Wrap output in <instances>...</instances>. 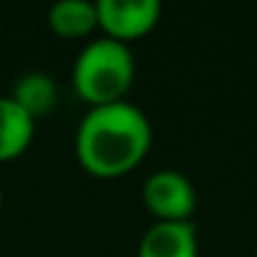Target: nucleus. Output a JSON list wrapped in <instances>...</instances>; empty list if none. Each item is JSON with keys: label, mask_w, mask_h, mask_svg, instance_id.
Listing matches in <instances>:
<instances>
[{"label": "nucleus", "mask_w": 257, "mask_h": 257, "mask_svg": "<svg viewBox=\"0 0 257 257\" xmlns=\"http://www.w3.org/2000/svg\"><path fill=\"white\" fill-rule=\"evenodd\" d=\"M149 147L152 123L147 113L123 98L91 106L76 132V157L81 167L98 177H118L134 169Z\"/></svg>", "instance_id": "nucleus-1"}, {"label": "nucleus", "mask_w": 257, "mask_h": 257, "mask_svg": "<svg viewBox=\"0 0 257 257\" xmlns=\"http://www.w3.org/2000/svg\"><path fill=\"white\" fill-rule=\"evenodd\" d=\"M48 23L58 36L78 38L98 26L93 0H56L48 11Z\"/></svg>", "instance_id": "nucleus-8"}, {"label": "nucleus", "mask_w": 257, "mask_h": 257, "mask_svg": "<svg viewBox=\"0 0 257 257\" xmlns=\"http://www.w3.org/2000/svg\"><path fill=\"white\" fill-rule=\"evenodd\" d=\"M11 98L23 111H28L33 118H38V116H46L56 106V101H58V86H56V81L48 73L31 71V73H23L13 83Z\"/></svg>", "instance_id": "nucleus-7"}, {"label": "nucleus", "mask_w": 257, "mask_h": 257, "mask_svg": "<svg viewBox=\"0 0 257 257\" xmlns=\"http://www.w3.org/2000/svg\"><path fill=\"white\" fill-rule=\"evenodd\" d=\"M96 13L106 36L126 43L128 38H139L157 26L162 3L159 0H96Z\"/></svg>", "instance_id": "nucleus-4"}, {"label": "nucleus", "mask_w": 257, "mask_h": 257, "mask_svg": "<svg viewBox=\"0 0 257 257\" xmlns=\"http://www.w3.org/2000/svg\"><path fill=\"white\" fill-rule=\"evenodd\" d=\"M36 134V118L11 96H0V159L18 157Z\"/></svg>", "instance_id": "nucleus-6"}, {"label": "nucleus", "mask_w": 257, "mask_h": 257, "mask_svg": "<svg viewBox=\"0 0 257 257\" xmlns=\"http://www.w3.org/2000/svg\"><path fill=\"white\" fill-rule=\"evenodd\" d=\"M254 257H257V249H254Z\"/></svg>", "instance_id": "nucleus-10"}, {"label": "nucleus", "mask_w": 257, "mask_h": 257, "mask_svg": "<svg viewBox=\"0 0 257 257\" xmlns=\"http://www.w3.org/2000/svg\"><path fill=\"white\" fill-rule=\"evenodd\" d=\"M134 53L123 41L101 36L88 41L73 61V88L91 106L121 101L134 81Z\"/></svg>", "instance_id": "nucleus-2"}, {"label": "nucleus", "mask_w": 257, "mask_h": 257, "mask_svg": "<svg viewBox=\"0 0 257 257\" xmlns=\"http://www.w3.org/2000/svg\"><path fill=\"white\" fill-rule=\"evenodd\" d=\"M147 207L164 222H184L197 207L194 184L177 169H159L142 187Z\"/></svg>", "instance_id": "nucleus-3"}, {"label": "nucleus", "mask_w": 257, "mask_h": 257, "mask_svg": "<svg viewBox=\"0 0 257 257\" xmlns=\"http://www.w3.org/2000/svg\"><path fill=\"white\" fill-rule=\"evenodd\" d=\"M0 207H3V192H0Z\"/></svg>", "instance_id": "nucleus-9"}, {"label": "nucleus", "mask_w": 257, "mask_h": 257, "mask_svg": "<svg viewBox=\"0 0 257 257\" xmlns=\"http://www.w3.org/2000/svg\"><path fill=\"white\" fill-rule=\"evenodd\" d=\"M197 229L192 222H154L139 242V257H197Z\"/></svg>", "instance_id": "nucleus-5"}]
</instances>
